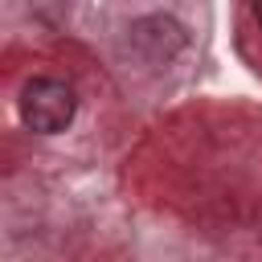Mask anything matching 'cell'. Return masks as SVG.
I'll return each instance as SVG.
<instances>
[{
  "instance_id": "obj_2",
  "label": "cell",
  "mask_w": 262,
  "mask_h": 262,
  "mask_svg": "<svg viewBox=\"0 0 262 262\" xmlns=\"http://www.w3.org/2000/svg\"><path fill=\"white\" fill-rule=\"evenodd\" d=\"M131 41H135V49H143L151 61H160V57H172V53L184 45V29H180L172 16H143V20L131 25Z\"/></svg>"
},
{
  "instance_id": "obj_1",
  "label": "cell",
  "mask_w": 262,
  "mask_h": 262,
  "mask_svg": "<svg viewBox=\"0 0 262 262\" xmlns=\"http://www.w3.org/2000/svg\"><path fill=\"white\" fill-rule=\"evenodd\" d=\"M16 111H20V123L33 135H57V131H66L74 123L78 94L61 78H29L20 98H16Z\"/></svg>"
},
{
  "instance_id": "obj_3",
  "label": "cell",
  "mask_w": 262,
  "mask_h": 262,
  "mask_svg": "<svg viewBox=\"0 0 262 262\" xmlns=\"http://www.w3.org/2000/svg\"><path fill=\"white\" fill-rule=\"evenodd\" d=\"M254 20H258V25H262V0H258V4H254Z\"/></svg>"
}]
</instances>
